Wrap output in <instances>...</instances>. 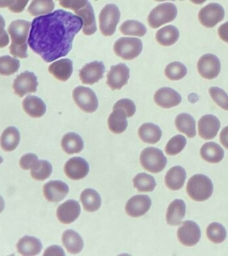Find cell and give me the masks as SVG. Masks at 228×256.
Here are the masks:
<instances>
[{
	"label": "cell",
	"mask_w": 228,
	"mask_h": 256,
	"mask_svg": "<svg viewBox=\"0 0 228 256\" xmlns=\"http://www.w3.org/2000/svg\"><path fill=\"white\" fill-rule=\"evenodd\" d=\"M127 115L123 110L120 108L113 109L108 120V126L110 131L115 134H120L127 129L128 122Z\"/></svg>",
	"instance_id": "cb8c5ba5"
},
{
	"label": "cell",
	"mask_w": 228,
	"mask_h": 256,
	"mask_svg": "<svg viewBox=\"0 0 228 256\" xmlns=\"http://www.w3.org/2000/svg\"><path fill=\"white\" fill-rule=\"evenodd\" d=\"M75 13L83 20V33L86 36H92L95 34L97 31V26H96L95 14L91 4L89 2L87 6L75 12Z\"/></svg>",
	"instance_id": "d4e9b609"
},
{
	"label": "cell",
	"mask_w": 228,
	"mask_h": 256,
	"mask_svg": "<svg viewBox=\"0 0 228 256\" xmlns=\"http://www.w3.org/2000/svg\"><path fill=\"white\" fill-rule=\"evenodd\" d=\"M120 20V12L117 6L108 4L102 10L99 16L100 30L106 37L112 36L116 31Z\"/></svg>",
	"instance_id": "52a82bcc"
},
{
	"label": "cell",
	"mask_w": 228,
	"mask_h": 256,
	"mask_svg": "<svg viewBox=\"0 0 228 256\" xmlns=\"http://www.w3.org/2000/svg\"><path fill=\"white\" fill-rule=\"evenodd\" d=\"M30 0H16L13 5L10 6L9 10L13 13L19 14L23 12Z\"/></svg>",
	"instance_id": "681fc988"
},
{
	"label": "cell",
	"mask_w": 228,
	"mask_h": 256,
	"mask_svg": "<svg viewBox=\"0 0 228 256\" xmlns=\"http://www.w3.org/2000/svg\"><path fill=\"white\" fill-rule=\"evenodd\" d=\"M187 144L186 138L182 135L174 136L168 142L166 146V153L169 156H175L184 149Z\"/></svg>",
	"instance_id": "7bdbcfd3"
},
{
	"label": "cell",
	"mask_w": 228,
	"mask_h": 256,
	"mask_svg": "<svg viewBox=\"0 0 228 256\" xmlns=\"http://www.w3.org/2000/svg\"><path fill=\"white\" fill-rule=\"evenodd\" d=\"M186 179V172L181 166H174L165 176L166 185L172 190H179L183 187Z\"/></svg>",
	"instance_id": "4316f807"
},
{
	"label": "cell",
	"mask_w": 228,
	"mask_h": 256,
	"mask_svg": "<svg viewBox=\"0 0 228 256\" xmlns=\"http://www.w3.org/2000/svg\"><path fill=\"white\" fill-rule=\"evenodd\" d=\"M82 18L63 10L34 18L28 43L47 63L67 56L83 27Z\"/></svg>",
	"instance_id": "6da1fadb"
},
{
	"label": "cell",
	"mask_w": 228,
	"mask_h": 256,
	"mask_svg": "<svg viewBox=\"0 0 228 256\" xmlns=\"http://www.w3.org/2000/svg\"><path fill=\"white\" fill-rule=\"evenodd\" d=\"M138 135L144 143L154 144L161 139L162 132L159 126L156 124L146 123L139 128Z\"/></svg>",
	"instance_id": "1f68e13d"
},
{
	"label": "cell",
	"mask_w": 228,
	"mask_h": 256,
	"mask_svg": "<svg viewBox=\"0 0 228 256\" xmlns=\"http://www.w3.org/2000/svg\"><path fill=\"white\" fill-rule=\"evenodd\" d=\"M55 8L53 0H32L28 12L33 16L46 15L52 13Z\"/></svg>",
	"instance_id": "d590c367"
},
{
	"label": "cell",
	"mask_w": 228,
	"mask_h": 256,
	"mask_svg": "<svg viewBox=\"0 0 228 256\" xmlns=\"http://www.w3.org/2000/svg\"><path fill=\"white\" fill-rule=\"evenodd\" d=\"M48 71L59 81H68L73 74V62L70 59L58 60L49 66Z\"/></svg>",
	"instance_id": "44dd1931"
},
{
	"label": "cell",
	"mask_w": 228,
	"mask_h": 256,
	"mask_svg": "<svg viewBox=\"0 0 228 256\" xmlns=\"http://www.w3.org/2000/svg\"><path fill=\"white\" fill-rule=\"evenodd\" d=\"M154 1L160 2L168 1V0H154ZM170 1L174 2V1H176V0H170Z\"/></svg>",
	"instance_id": "6f0895ef"
},
{
	"label": "cell",
	"mask_w": 228,
	"mask_h": 256,
	"mask_svg": "<svg viewBox=\"0 0 228 256\" xmlns=\"http://www.w3.org/2000/svg\"><path fill=\"white\" fill-rule=\"evenodd\" d=\"M130 69L126 64H119L112 66L107 75V85L112 90H121L128 84Z\"/></svg>",
	"instance_id": "4fadbf2b"
},
{
	"label": "cell",
	"mask_w": 228,
	"mask_h": 256,
	"mask_svg": "<svg viewBox=\"0 0 228 256\" xmlns=\"http://www.w3.org/2000/svg\"><path fill=\"white\" fill-rule=\"evenodd\" d=\"M16 0H0V8H9L13 5Z\"/></svg>",
	"instance_id": "db71d44e"
},
{
	"label": "cell",
	"mask_w": 228,
	"mask_h": 256,
	"mask_svg": "<svg viewBox=\"0 0 228 256\" xmlns=\"http://www.w3.org/2000/svg\"><path fill=\"white\" fill-rule=\"evenodd\" d=\"M175 125L178 131L185 134L188 138H194L196 135V121L190 114L183 113L177 116Z\"/></svg>",
	"instance_id": "e575fe53"
},
{
	"label": "cell",
	"mask_w": 228,
	"mask_h": 256,
	"mask_svg": "<svg viewBox=\"0 0 228 256\" xmlns=\"http://www.w3.org/2000/svg\"><path fill=\"white\" fill-rule=\"evenodd\" d=\"M120 32L124 35L143 37L147 32L146 26L141 22L135 20H127L122 24Z\"/></svg>",
	"instance_id": "8d00e7d4"
},
{
	"label": "cell",
	"mask_w": 228,
	"mask_h": 256,
	"mask_svg": "<svg viewBox=\"0 0 228 256\" xmlns=\"http://www.w3.org/2000/svg\"><path fill=\"white\" fill-rule=\"evenodd\" d=\"M20 63L19 60L10 56L0 57V75L9 76L16 73L19 70Z\"/></svg>",
	"instance_id": "60d3db41"
},
{
	"label": "cell",
	"mask_w": 228,
	"mask_h": 256,
	"mask_svg": "<svg viewBox=\"0 0 228 256\" xmlns=\"http://www.w3.org/2000/svg\"><path fill=\"white\" fill-rule=\"evenodd\" d=\"M20 141L19 130L14 126L4 130L0 138V145L5 152H12L17 148Z\"/></svg>",
	"instance_id": "f546056e"
},
{
	"label": "cell",
	"mask_w": 228,
	"mask_h": 256,
	"mask_svg": "<svg viewBox=\"0 0 228 256\" xmlns=\"http://www.w3.org/2000/svg\"><path fill=\"white\" fill-rule=\"evenodd\" d=\"M210 96L214 101L222 109L228 111V95L222 88L212 87L209 89Z\"/></svg>",
	"instance_id": "ee69618b"
},
{
	"label": "cell",
	"mask_w": 228,
	"mask_h": 256,
	"mask_svg": "<svg viewBox=\"0 0 228 256\" xmlns=\"http://www.w3.org/2000/svg\"><path fill=\"white\" fill-rule=\"evenodd\" d=\"M198 72L202 77L207 80L217 78L221 71V64L219 58L214 54H205L198 62Z\"/></svg>",
	"instance_id": "8fae6325"
},
{
	"label": "cell",
	"mask_w": 228,
	"mask_h": 256,
	"mask_svg": "<svg viewBox=\"0 0 228 256\" xmlns=\"http://www.w3.org/2000/svg\"><path fill=\"white\" fill-rule=\"evenodd\" d=\"M152 200L148 196L136 195L128 200L126 206V212L132 218L141 217L149 211Z\"/></svg>",
	"instance_id": "2e32d148"
},
{
	"label": "cell",
	"mask_w": 228,
	"mask_h": 256,
	"mask_svg": "<svg viewBox=\"0 0 228 256\" xmlns=\"http://www.w3.org/2000/svg\"><path fill=\"white\" fill-rule=\"evenodd\" d=\"M60 5L66 9L74 10V12L82 9L89 3L88 0H59Z\"/></svg>",
	"instance_id": "bcb514c9"
},
{
	"label": "cell",
	"mask_w": 228,
	"mask_h": 256,
	"mask_svg": "<svg viewBox=\"0 0 228 256\" xmlns=\"http://www.w3.org/2000/svg\"><path fill=\"white\" fill-rule=\"evenodd\" d=\"M220 142H221L222 145L228 149V126L224 128L220 136Z\"/></svg>",
	"instance_id": "f5cc1de1"
},
{
	"label": "cell",
	"mask_w": 228,
	"mask_h": 256,
	"mask_svg": "<svg viewBox=\"0 0 228 256\" xmlns=\"http://www.w3.org/2000/svg\"><path fill=\"white\" fill-rule=\"evenodd\" d=\"M154 101L160 107L169 109L179 105L182 97L178 92L170 88H162L156 92Z\"/></svg>",
	"instance_id": "ffe728a7"
},
{
	"label": "cell",
	"mask_w": 228,
	"mask_h": 256,
	"mask_svg": "<svg viewBox=\"0 0 228 256\" xmlns=\"http://www.w3.org/2000/svg\"><path fill=\"white\" fill-rule=\"evenodd\" d=\"M180 1H184V0H180Z\"/></svg>",
	"instance_id": "91938a15"
},
{
	"label": "cell",
	"mask_w": 228,
	"mask_h": 256,
	"mask_svg": "<svg viewBox=\"0 0 228 256\" xmlns=\"http://www.w3.org/2000/svg\"><path fill=\"white\" fill-rule=\"evenodd\" d=\"M44 256H64V252L63 249L60 246H52L46 249L44 252Z\"/></svg>",
	"instance_id": "f907efd6"
},
{
	"label": "cell",
	"mask_w": 228,
	"mask_h": 256,
	"mask_svg": "<svg viewBox=\"0 0 228 256\" xmlns=\"http://www.w3.org/2000/svg\"><path fill=\"white\" fill-rule=\"evenodd\" d=\"M186 206L182 200H175L170 204L166 214V221L170 226H179L185 217Z\"/></svg>",
	"instance_id": "603a6c76"
},
{
	"label": "cell",
	"mask_w": 228,
	"mask_h": 256,
	"mask_svg": "<svg viewBox=\"0 0 228 256\" xmlns=\"http://www.w3.org/2000/svg\"><path fill=\"white\" fill-rule=\"evenodd\" d=\"M4 162V159L2 158V156H0V165Z\"/></svg>",
	"instance_id": "680465c9"
},
{
	"label": "cell",
	"mask_w": 228,
	"mask_h": 256,
	"mask_svg": "<svg viewBox=\"0 0 228 256\" xmlns=\"http://www.w3.org/2000/svg\"><path fill=\"white\" fill-rule=\"evenodd\" d=\"M84 208L87 212H94L99 210L102 206V198L98 192L93 189L84 190L80 196Z\"/></svg>",
	"instance_id": "d6a6232c"
},
{
	"label": "cell",
	"mask_w": 228,
	"mask_h": 256,
	"mask_svg": "<svg viewBox=\"0 0 228 256\" xmlns=\"http://www.w3.org/2000/svg\"><path fill=\"white\" fill-rule=\"evenodd\" d=\"M62 243L70 254H79L83 250V239L79 234L72 230H68L64 232Z\"/></svg>",
	"instance_id": "f1b7e54d"
},
{
	"label": "cell",
	"mask_w": 228,
	"mask_h": 256,
	"mask_svg": "<svg viewBox=\"0 0 228 256\" xmlns=\"http://www.w3.org/2000/svg\"><path fill=\"white\" fill-rule=\"evenodd\" d=\"M187 68L179 62H174L168 64L165 70V75L172 81H177L187 75Z\"/></svg>",
	"instance_id": "b9f144b4"
},
{
	"label": "cell",
	"mask_w": 228,
	"mask_h": 256,
	"mask_svg": "<svg viewBox=\"0 0 228 256\" xmlns=\"http://www.w3.org/2000/svg\"><path fill=\"white\" fill-rule=\"evenodd\" d=\"M140 163L147 171L158 174L166 168L167 159L161 150L153 147L147 148L142 152Z\"/></svg>",
	"instance_id": "277c9868"
},
{
	"label": "cell",
	"mask_w": 228,
	"mask_h": 256,
	"mask_svg": "<svg viewBox=\"0 0 228 256\" xmlns=\"http://www.w3.org/2000/svg\"><path fill=\"white\" fill-rule=\"evenodd\" d=\"M31 23L23 20H18L12 22L8 28L12 44L10 52L15 58H27L28 34L30 33Z\"/></svg>",
	"instance_id": "7a4b0ae2"
},
{
	"label": "cell",
	"mask_w": 228,
	"mask_h": 256,
	"mask_svg": "<svg viewBox=\"0 0 228 256\" xmlns=\"http://www.w3.org/2000/svg\"><path fill=\"white\" fill-rule=\"evenodd\" d=\"M73 99L76 105L86 113H94L98 108V100L95 92L89 88L78 86L74 90Z\"/></svg>",
	"instance_id": "ba28073f"
},
{
	"label": "cell",
	"mask_w": 228,
	"mask_h": 256,
	"mask_svg": "<svg viewBox=\"0 0 228 256\" xmlns=\"http://www.w3.org/2000/svg\"><path fill=\"white\" fill-rule=\"evenodd\" d=\"M80 213L81 207L79 202L76 200H69L58 208L57 217L61 223L70 224L79 218Z\"/></svg>",
	"instance_id": "e0dca14e"
},
{
	"label": "cell",
	"mask_w": 228,
	"mask_h": 256,
	"mask_svg": "<svg viewBox=\"0 0 228 256\" xmlns=\"http://www.w3.org/2000/svg\"><path fill=\"white\" fill-rule=\"evenodd\" d=\"M202 159L212 164L221 162L224 157V151L219 144L215 142H208L204 144L200 150Z\"/></svg>",
	"instance_id": "83f0119b"
},
{
	"label": "cell",
	"mask_w": 228,
	"mask_h": 256,
	"mask_svg": "<svg viewBox=\"0 0 228 256\" xmlns=\"http://www.w3.org/2000/svg\"><path fill=\"white\" fill-rule=\"evenodd\" d=\"M220 120L215 116L205 115L202 116L198 122V132L200 137L204 140H212L215 138L219 131Z\"/></svg>",
	"instance_id": "d6986e66"
},
{
	"label": "cell",
	"mask_w": 228,
	"mask_h": 256,
	"mask_svg": "<svg viewBox=\"0 0 228 256\" xmlns=\"http://www.w3.org/2000/svg\"><path fill=\"white\" fill-rule=\"evenodd\" d=\"M44 196L50 202H59L69 193V187L60 180H53L46 183L43 188Z\"/></svg>",
	"instance_id": "ac0fdd59"
},
{
	"label": "cell",
	"mask_w": 228,
	"mask_h": 256,
	"mask_svg": "<svg viewBox=\"0 0 228 256\" xmlns=\"http://www.w3.org/2000/svg\"><path fill=\"white\" fill-rule=\"evenodd\" d=\"M143 49L141 40L136 38H121L115 42V54L124 60H132L138 57Z\"/></svg>",
	"instance_id": "8992f818"
},
{
	"label": "cell",
	"mask_w": 228,
	"mask_h": 256,
	"mask_svg": "<svg viewBox=\"0 0 228 256\" xmlns=\"http://www.w3.org/2000/svg\"><path fill=\"white\" fill-rule=\"evenodd\" d=\"M218 34L224 42L228 43V22L220 26Z\"/></svg>",
	"instance_id": "816d5d0a"
},
{
	"label": "cell",
	"mask_w": 228,
	"mask_h": 256,
	"mask_svg": "<svg viewBox=\"0 0 228 256\" xmlns=\"http://www.w3.org/2000/svg\"><path fill=\"white\" fill-rule=\"evenodd\" d=\"M225 11L221 5L217 3H211L202 8L198 14L200 23L206 28L215 27L224 20Z\"/></svg>",
	"instance_id": "30bf717a"
},
{
	"label": "cell",
	"mask_w": 228,
	"mask_h": 256,
	"mask_svg": "<svg viewBox=\"0 0 228 256\" xmlns=\"http://www.w3.org/2000/svg\"><path fill=\"white\" fill-rule=\"evenodd\" d=\"M190 1H191L192 3L200 5V4H204V2H206L207 0H190Z\"/></svg>",
	"instance_id": "9f6ffc18"
},
{
	"label": "cell",
	"mask_w": 228,
	"mask_h": 256,
	"mask_svg": "<svg viewBox=\"0 0 228 256\" xmlns=\"http://www.w3.org/2000/svg\"><path fill=\"white\" fill-rule=\"evenodd\" d=\"M64 172L70 179L80 180L87 176L90 172V166L84 158L74 157L66 162Z\"/></svg>",
	"instance_id": "9a60e30c"
},
{
	"label": "cell",
	"mask_w": 228,
	"mask_h": 256,
	"mask_svg": "<svg viewBox=\"0 0 228 256\" xmlns=\"http://www.w3.org/2000/svg\"><path fill=\"white\" fill-rule=\"evenodd\" d=\"M134 186L141 192L154 191L156 186L155 178L146 173L138 174L133 180Z\"/></svg>",
	"instance_id": "74e56055"
},
{
	"label": "cell",
	"mask_w": 228,
	"mask_h": 256,
	"mask_svg": "<svg viewBox=\"0 0 228 256\" xmlns=\"http://www.w3.org/2000/svg\"><path fill=\"white\" fill-rule=\"evenodd\" d=\"M186 190L188 195L194 201L204 202L211 197L214 186L208 176L197 174L190 178Z\"/></svg>",
	"instance_id": "3957f363"
},
{
	"label": "cell",
	"mask_w": 228,
	"mask_h": 256,
	"mask_svg": "<svg viewBox=\"0 0 228 256\" xmlns=\"http://www.w3.org/2000/svg\"><path fill=\"white\" fill-rule=\"evenodd\" d=\"M179 241L186 246H194L199 242L201 230L199 226L193 221L184 222L178 230Z\"/></svg>",
	"instance_id": "7c38bea8"
},
{
	"label": "cell",
	"mask_w": 228,
	"mask_h": 256,
	"mask_svg": "<svg viewBox=\"0 0 228 256\" xmlns=\"http://www.w3.org/2000/svg\"><path fill=\"white\" fill-rule=\"evenodd\" d=\"M177 7L174 4H160L154 8L148 18V24L153 29L174 21L177 17Z\"/></svg>",
	"instance_id": "5b68a950"
},
{
	"label": "cell",
	"mask_w": 228,
	"mask_h": 256,
	"mask_svg": "<svg viewBox=\"0 0 228 256\" xmlns=\"http://www.w3.org/2000/svg\"><path fill=\"white\" fill-rule=\"evenodd\" d=\"M96 1H98V0H96Z\"/></svg>",
	"instance_id": "94428289"
},
{
	"label": "cell",
	"mask_w": 228,
	"mask_h": 256,
	"mask_svg": "<svg viewBox=\"0 0 228 256\" xmlns=\"http://www.w3.org/2000/svg\"><path fill=\"white\" fill-rule=\"evenodd\" d=\"M23 108L30 117L39 118L46 114V106L43 100L35 96H28L23 101Z\"/></svg>",
	"instance_id": "484cf974"
},
{
	"label": "cell",
	"mask_w": 228,
	"mask_h": 256,
	"mask_svg": "<svg viewBox=\"0 0 228 256\" xmlns=\"http://www.w3.org/2000/svg\"><path fill=\"white\" fill-rule=\"evenodd\" d=\"M52 164L46 160H38L37 163L32 168L30 174L34 180L43 181L48 179L52 173Z\"/></svg>",
	"instance_id": "f35d334b"
},
{
	"label": "cell",
	"mask_w": 228,
	"mask_h": 256,
	"mask_svg": "<svg viewBox=\"0 0 228 256\" xmlns=\"http://www.w3.org/2000/svg\"><path fill=\"white\" fill-rule=\"evenodd\" d=\"M38 162V156L36 154L29 153L22 156L20 160V166L24 170H28L32 169Z\"/></svg>",
	"instance_id": "7dc6e473"
},
{
	"label": "cell",
	"mask_w": 228,
	"mask_h": 256,
	"mask_svg": "<svg viewBox=\"0 0 228 256\" xmlns=\"http://www.w3.org/2000/svg\"><path fill=\"white\" fill-rule=\"evenodd\" d=\"M16 248L18 253L22 256H36L41 252L42 244L38 238L33 236H26L18 242Z\"/></svg>",
	"instance_id": "7402d4cb"
},
{
	"label": "cell",
	"mask_w": 228,
	"mask_h": 256,
	"mask_svg": "<svg viewBox=\"0 0 228 256\" xmlns=\"http://www.w3.org/2000/svg\"><path fill=\"white\" fill-rule=\"evenodd\" d=\"M6 22L0 15V48L6 47L10 43V38L5 29Z\"/></svg>",
	"instance_id": "c3c4849f"
},
{
	"label": "cell",
	"mask_w": 228,
	"mask_h": 256,
	"mask_svg": "<svg viewBox=\"0 0 228 256\" xmlns=\"http://www.w3.org/2000/svg\"><path fill=\"white\" fill-rule=\"evenodd\" d=\"M106 72L105 66L103 62L94 61L86 64L80 70L79 76L82 83L93 85L97 83L104 77Z\"/></svg>",
	"instance_id": "5bb4252c"
},
{
	"label": "cell",
	"mask_w": 228,
	"mask_h": 256,
	"mask_svg": "<svg viewBox=\"0 0 228 256\" xmlns=\"http://www.w3.org/2000/svg\"><path fill=\"white\" fill-rule=\"evenodd\" d=\"M120 108L126 112L128 118H131L135 114L136 107L134 102L129 99H122L118 101L114 106L113 109Z\"/></svg>",
	"instance_id": "f6af8a7d"
},
{
	"label": "cell",
	"mask_w": 228,
	"mask_h": 256,
	"mask_svg": "<svg viewBox=\"0 0 228 256\" xmlns=\"http://www.w3.org/2000/svg\"><path fill=\"white\" fill-rule=\"evenodd\" d=\"M4 208H5V202H4L3 198L0 196V214L4 211Z\"/></svg>",
	"instance_id": "11a10c76"
},
{
	"label": "cell",
	"mask_w": 228,
	"mask_h": 256,
	"mask_svg": "<svg viewBox=\"0 0 228 256\" xmlns=\"http://www.w3.org/2000/svg\"><path fill=\"white\" fill-rule=\"evenodd\" d=\"M38 86V78L35 74L26 71L18 75L14 80L12 88L14 94L20 98H23L26 94L36 93Z\"/></svg>",
	"instance_id": "9c48e42d"
},
{
	"label": "cell",
	"mask_w": 228,
	"mask_h": 256,
	"mask_svg": "<svg viewBox=\"0 0 228 256\" xmlns=\"http://www.w3.org/2000/svg\"><path fill=\"white\" fill-rule=\"evenodd\" d=\"M62 147L68 154H78L83 150L84 143L79 134L70 132L62 138Z\"/></svg>",
	"instance_id": "4dcf8cb0"
},
{
	"label": "cell",
	"mask_w": 228,
	"mask_h": 256,
	"mask_svg": "<svg viewBox=\"0 0 228 256\" xmlns=\"http://www.w3.org/2000/svg\"><path fill=\"white\" fill-rule=\"evenodd\" d=\"M208 239L214 244H221L227 237V232L222 224L214 222L210 224L206 230Z\"/></svg>",
	"instance_id": "ab89813d"
},
{
	"label": "cell",
	"mask_w": 228,
	"mask_h": 256,
	"mask_svg": "<svg viewBox=\"0 0 228 256\" xmlns=\"http://www.w3.org/2000/svg\"><path fill=\"white\" fill-rule=\"evenodd\" d=\"M179 37V30L175 26L172 25L161 28L156 34V41L163 46L174 45L177 42Z\"/></svg>",
	"instance_id": "836d02e7"
}]
</instances>
